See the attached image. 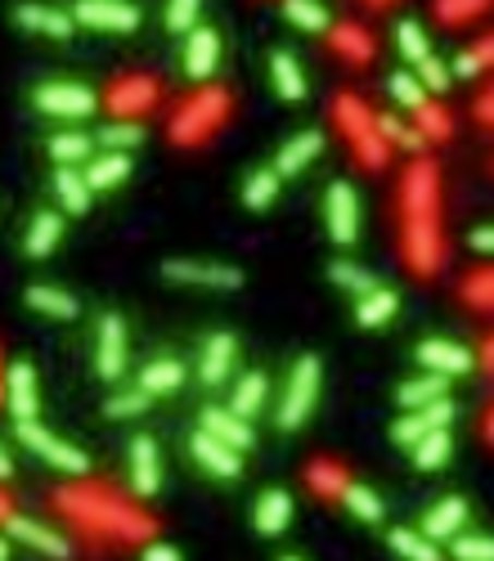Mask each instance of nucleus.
I'll return each instance as SVG.
<instances>
[{
    "mask_svg": "<svg viewBox=\"0 0 494 561\" xmlns=\"http://www.w3.org/2000/svg\"><path fill=\"white\" fill-rule=\"evenodd\" d=\"M320 378H324V368H320V355H301L288 373V387H284V400H279V427L292 431L301 427L311 414H315V404H320Z\"/></svg>",
    "mask_w": 494,
    "mask_h": 561,
    "instance_id": "nucleus-1",
    "label": "nucleus"
},
{
    "mask_svg": "<svg viewBox=\"0 0 494 561\" xmlns=\"http://www.w3.org/2000/svg\"><path fill=\"white\" fill-rule=\"evenodd\" d=\"M14 431H19V440L32 449L36 459H46L50 467H59V472H68V476H86L91 472V459L82 454L77 444H68V440H59L55 431H46L41 423H14Z\"/></svg>",
    "mask_w": 494,
    "mask_h": 561,
    "instance_id": "nucleus-2",
    "label": "nucleus"
},
{
    "mask_svg": "<svg viewBox=\"0 0 494 561\" xmlns=\"http://www.w3.org/2000/svg\"><path fill=\"white\" fill-rule=\"evenodd\" d=\"M324 216H328V239L337 247H351L360 239V198L347 180L328 184V198H324Z\"/></svg>",
    "mask_w": 494,
    "mask_h": 561,
    "instance_id": "nucleus-3",
    "label": "nucleus"
},
{
    "mask_svg": "<svg viewBox=\"0 0 494 561\" xmlns=\"http://www.w3.org/2000/svg\"><path fill=\"white\" fill-rule=\"evenodd\" d=\"M32 103L41 112H50V118H91L95 90L82 86V82H46V86H36Z\"/></svg>",
    "mask_w": 494,
    "mask_h": 561,
    "instance_id": "nucleus-4",
    "label": "nucleus"
},
{
    "mask_svg": "<svg viewBox=\"0 0 494 561\" xmlns=\"http://www.w3.org/2000/svg\"><path fill=\"white\" fill-rule=\"evenodd\" d=\"M95 373L104 382H118L126 373V328L118 315H104L95 332Z\"/></svg>",
    "mask_w": 494,
    "mask_h": 561,
    "instance_id": "nucleus-5",
    "label": "nucleus"
},
{
    "mask_svg": "<svg viewBox=\"0 0 494 561\" xmlns=\"http://www.w3.org/2000/svg\"><path fill=\"white\" fill-rule=\"evenodd\" d=\"M72 19L95 32H135L140 27V10L126 5V0H77Z\"/></svg>",
    "mask_w": 494,
    "mask_h": 561,
    "instance_id": "nucleus-6",
    "label": "nucleus"
},
{
    "mask_svg": "<svg viewBox=\"0 0 494 561\" xmlns=\"http://www.w3.org/2000/svg\"><path fill=\"white\" fill-rule=\"evenodd\" d=\"M162 275L171 283H194V288H239L243 275L234 266H216V260H167Z\"/></svg>",
    "mask_w": 494,
    "mask_h": 561,
    "instance_id": "nucleus-7",
    "label": "nucleus"
},
{
    "mask_svg": "<svg viewBox=\"0 0 494 561\" xmlns=\"http://www.w3.org/2000/svg\"><path fill=\"white\" fill-rule=\"evenodd\" d=\"M418 364L441 378H459V373H472L477 355L459 342H445V337H427V342H418Z\"/></svg>",
    "mask_w": 494,
    "mask_h": 561,
    "instance_id": "nucleus-8",
    "label": "nucleus"
},
{
    "mask_svg": "<svg viewBox=\"0 0 494 561\" xmlns=\"http://www.w3.org/2000/svg\"><path fill=\"white\" fill-rule=\"evenodd\" d=\"M131 490L140 499H154L162 490V459H158V444L148 436H135L131 440Z\"/></svg>",
    "mask_w": 494,
    "mask_h": 561,
    "instance_id": "nucleus-9",
    "label": "nucleus"
},
{
    "mask_svg": "<svg viewBox=\"0 0 494 561\" xmlns=\"http://www.w3.org/2000/svg\"><path fill=\"white\" fill-rule=\"evenodd\" d=\"M220 68V36L212 27H194L184 41V72L194 82H212Z\"/></svg>",
    "mask_w": 494,
    "mask_h": 561,
    "instance_id": "nucleus-10",
    "label": "nucleus"
},
{
    "mask_svg": "<svg viewBox=\"0 0 494 561\" xmlns=\"http://www.w3.org/2000/svg\"><path fill=\"white\" fill-rule=\"evenodd\" d=\"M5 404H10L14 423H32L36 418V404H41V400H36V373H32L27 359L5 368Z\"/></svg>",
    "mask_w": 494,
    "mask_h": 561,
    "instance_id": "nucleus-11",
    "label": "nucleus"
},
{
    "mask_svg": "<svg viewBox=\"0 0 494 561\" xmlns=\"http://www.w3.org/2000/svg\"><path fill=\"white\" fill-rule=\"evenodd\" d=\"M189 449H194V459L212 472V476H220V480H230V476H239L243 472V463H239V449H230L225 440H216L212 431H194V440H189Z\"/></svg>",
    "mask_w": 494,
    "mask_h": 561,
    "instance_id": "nucleus-12",
    "label": "nucleus"
},
{
    "mask_svg": "<svg viewBox=\"0 0 494 561\" xmlns=\"http://www.w3.org/2000/svg\"><path fill=\"white\" fill-rule=\"evenodd\" d=\"M234 355H239V342L230 332H212L207 342H203V359H198V378L207 387H220L225 378H230V368H234Z\"/></svg>",
    "mask_w": 494,
    "mask_h": 561,
    "instance_id": "nucleus-13",
    "label": "nucleus"
},
{
    "mask_svg": "<svg viewBox=\"0 0 494 561\" xmlns=\"http://www.w3.org/2000/svg\"><path fill=\"white\" fill-rule=\"evenodd\" d=\"M5 535H14L19 544L46 552V557H55V561H63V557L72 552L63 535H55L50 526H41V521H32V516H10V521H5Z\"/></svg>",
    "mask_w": 494,
    "mask_h": 561,
    "instance_id": "nucleus-14",
    "label": "nucleus"
},
{
    "mask_svg": "<svg viewBox=\"0 0 494 561\" xmlns=\"http://www.w3.org/2000/svg\"><path fill=\"white\" fill-rule=\"evenodd\" d=\"M203 431H212L216 440H225V444H230V449H239V454H243V449H252V427H248V418H239L234 414V408H203V423H198Z\"/></svg>",
    "mask_w": 494,
    "mask_h": 561,
    "instance_id": "nucleus-15",
    "label": "nucleus"
},
{
    "mask_svg": "<svg viewBox=\"0 0 494 561\" xmlns=\"http://www.w3.org/2000/svg\"><path fill=\"white\" fill-rule=\"evenodd\" d=\"M288 521H292V499H288V490H265L261 499H256V512H252V526H256V535H284L288 530Z\"/></svg>",
    "mask_w": 494,
    "mask_h": 561,
    "instance_id": "nucleus-16",
    "label": "nucleus"
},
{
    "mask_svg": "<svg viewBox=\"0 0 494 561\" xmlns=\"http://www.w3.org/2000/svg\"><path fill=\"white\" fill-rule=\"evenodd\" d=\"M463 521H468V499H459V495H449V499H441L427 516H423V535L427 539H454L463 530Z\"/></svg>",
    "mask_w": 494,
    "mask_h": 561,
    "instance_id": "nucleus-17",
    "label": "nucleus"
},
{
    "mask_svg": "<svg viewBox=\"0 0 494 561\" xmlns=\"http://www.w3.org/2000/svg\"><path fill=\"white\" fill-rule=\"evenodd\" d=\"M320 148H324V135H320V131H301V135H292V139L279 148L275 171H279V175H297V171H306V167L320 158Z\"/></svg>",
    "mask_w": 494,
    "mask_h": 561,
    "instance_id": "nucleus-18",
    "label": "nucleus"
},
{
    "mask_svg": "<svg viewBox=\"0 0 494 561\" xmlns=\"http://www.w3.org/2000/svg\"><path fill=\"white\" fill-rule=\"evenodd\" d=\"M14 23L19 27H27V32H41V36H72V14H63V10H50V5H19L14 10Z\"/></svg>",
    "mask_w": 494,
    "mask_h": 561,
    "instance_id": "nucleus-19",
    "label": "nucleus"
},
{
    "mask_svg": "<svg viewBox=\"0 0 494 561\" xmlns=\"http://www.w3.org/2000/svg\"><path fill=\"white\" fill-rule=\"evenodd\" d=\"M27 306L32 310H41V315H50V319H77V296L72 292H63V288H55V283H32L27 288Z\"/></svg>",
    "mask_w": 494,
    "mask_h": 561,
    "instance_id": "nucleus-20",
    "label": "nucleus"
},
{
    "mask_svg": "<svg viewBox=\"0 0 494 561\" xmlns=\"http://www.w3.org/2000/svg\"><path fill=\"white\" fill-rule=\"evenodd\" d=\"M63 239V220L59 211H36L32 224H27V239H23V252L27 256H50Z\"/></svg>",
    "mask_w": 494,
    "mask_h": 561,
    "instance_id": "nucleus-21",
    "label": "nucleus"
},
{
    "mask_svg": "<svg viewBox=\"0 0 494 561\" xmlns=\"http://www.w3.org/2000/svg\"><path fill=\"white\" fill-rule=\"evenodd\" d=\"M396 310H400V296L391 288H377L356 302V324L360 328H387L396 319Z\"/></svg>",
    "mask_w": 494,
    "mask_h": 561,
    "instance_id": "nucleus-22",
    "label": "nucleus"
},
{
    "mask_svg": "<svg viewBox=\"0 0 494 561\" xmlns=\"http://www.w3.org/2000/svg\"><path fill=\"white\" fill-rule=\"evenodd\" d=\"M55 194H59V203H63V211H72V216H82L86 207H91V184H86V171H77V167H59L55 171Z\"/></svg>",
    "mask_w": 494,
    "mask_h": 561,
    "instance_id": "nucleus-23",
    "label": "nucleus"
},
{
    "mask_svg": "<svg viewBox=\"0 0 494 561\" xmlns=\"http://www.w3.org/2000/svg\"><path fill=\"white\" fill-rule=\"evenodd\" d=\"M270 77H275V90L288 99V103H297V99H306V72L297 68V59L288 54V50H275L270 54Z\"/></svg>",
    "mask_w": 494,
    "mask_h": 561,
    "instance_id": "nucleus-24",
    "label": "nucleus"
},
{
    "mask_svg": "<svg viewBox=\"0 0 494 561\" xmlns=\"http://www.w3.org/2000/svg\"><path fill=\"white\" fill-rule=\"evenodd\" d=\"M180 382H184L180 359H154L140 373V391H148V395H171V391H180Z\"/></svg>",
    "mask_w": 494,
    "mask_h": 561,
    "instance_id": "nucleus-25",
    "label": "nucleus"
},
{
    "mask_svg": "<svg viewBox=\"0 0 494 561\" xmlns=\"http://www.w3.org/2000/svg\"><path fill=\"white\" fill-rule=\"evenodd\" d=\"M445 382H449V378H441V373H427V378H409V382L396 391V400H400L405 408H427V404L445 400Z\"/></svg>",
    "mask_w": 494,
    "mask_h": 561,
    "instance_id": "nucleus-26",
    "label": "nucleus"
},
{
    "mask_svg": "<svg viewBox=\"0 0 494 561\" xmlns=\"http://www.w3.org/2000/svg\"><path fill=\"white\" fill-rule=\"evenodd\" d=\"M131 175V158L126 154H104V158H95L91 167H86V184L99 194V190H112V184H122Z\"/></svg>",
    "mask_w": 494,
    "mask_h": 561,
    "instance_id": "nucleus-27",
    "label": "nucleus"
},
{
    "mask_svg": "<svg viewBox=\"0 0 494 561\" xmlns=\"http://www.w3.org/2000/svg\"><path fill=\"white\" fill-rule=\"evenodd\" d=\"M279 171L275 167H261V171H252L248 175V184H243V203L252 207V211H265V207H270L275 198H279Z\"/></svg>",
    "mask_w": 494,
    "mask_h": 561,
    "instance_id": "nucleus-28",
    "label": "nucleus"
},
{
    "mask_svg": "<svg viewBox=\"0 0 494 561\" xmlns=\"http://www.w3.org/2000/svg\"><path fill=\"white\" fill-rule=\"evenodd\" d=\"M449 454H454V440H449V431H445V427H436V431H427L423 440L413 444V467L436 472V467H441Z\"/></svg>",
    "mask_w": 494,
    "mask_h": 561,
    "instance_id": "nucleus-29",
    "label": "nucleus"
},
{
    "mask_svg": "<svg viewBox=\"0 0 494 561\" xmlns=\"http://www.w3.org/2000/svg\"><path fill=\"white\" fill-rule=\"evenodd\" d=\"M91 154H95V144H91V135H82V131H63V135L50 139V158H55L59 167L91 162Z\"/></svg>",
    "mask_w": 494,
    "mask_h": 561,
    "instance_id": "nucleus-30",
    "label": "nucleus"
},
{
    "mask_svg": "<svg viewBox=\"0 0 494 561\" xmlns=\"http://www.w3.org/2000/svg\"><path fill=\"white\" fill-rule=\"evenodd\" d=\"M391 539V552L396 557H405V561H441V548H436V539H427V535H418V530H391L387 535Z\"/></svg>",
    "mask_w": 494,
    "mask_h": 561,
    "instance_id": "nucleus-31",
    "label": "nucleus"
},
{
    "mask_svg": "<svg viewBox=\"0 0 494 561\" xmlns=\"http://www.w3.org/2000/svg\"><path fill=\"white\" fill-rule=\"evenodd\" d=\"M328 279H333L337 288H347L351 296H369V292L383 288V279H373L364 266H351V260H333V266H328Z\"/></svg>",
    "mask_w": 494,
    "mask_h": 561,
    "instance_id": "nucleus-32",
    "label": "nucleus"
},
{
    "mask_svg": "<svg viewBox=\"0 0 494 561\" xmlns=\"http://www.w3.org/2000/svg\"><path fill=\"white\" fill-rule=\"evenodd\" d=\"M341 503H347V512H356L360 521H383V512H387V503L377 499L369 485H356V480H347L341 485V495H337Z\"/></svg>",
    "mask_w": 494,
    "mask_h": 561,
    "instance_id": "nucleus-33",
    "label": "nucleus"
},
{
    "mask_svg": "<svg viewBox=\"0 0 494 561\" xmlns=\"http://www.w3.org/2000/svg\"><path fill=\"white\" fill-rule=\"evenodd\" d=\"M284 19L301 32H328V23H333L320 0H284Z\"/></svg>",
    "mask_w": 494,
    "mask_h": 561,
    "instance_id": "nucleus-34",
    "label": "nucleus"
},
{
    "mask_svg": "<svg viewBox=\"0 0 494 561\" xmlns=\"http://www.w3.org/2000/svg\"><path fill=\"white\" fill-rule=\"evenodd\" d=\"M265 391H270V387H265V373H243V378H239V387H234V400H230V408H234L239 418H252L256 408L265 404Z\"/></svg>",
    "mask_w": 494,
    "mask_h": 561,
    "instance_id": "nucleus-35",
    "label": "nucleus"
},
{
    "mask_svg": "<svg viewBox=\"0 0 494 561\" xmlns=\"http://www.w3.org/2000/svg\"><path fill=\"white\" fill-rule=\"evenodd\" d=\"M396 46H400V54L418 68L423 59H432V46H427V32H423V23L418 19H405L400 27H396Z\"/></svg>",
    "mask_w": 494,
    "mask_h": 561,
    "instance_id": "nucleus-36",
    "label": "nucleus"
},
{
    "mask_svg": "<svg viewBox=\"0 0 494 561\" xmlns=\"http://www.w3.org/2000/svg\"><path fill=\"white\" fill-rule=\"evenodd\" d=\"M387 90H391V99H396L400 108H409V112H423V108H427V86L418 82V72H396V77L387 82Z\"/></svg>",
    "mask_w": 494,
    "mask_h": 561,
    "instance_id": "nucleus-37",
    "label": "nucleus"
},
{
    "mask_svg": "<svg viewBox=\"0 0 494 561\" xmlns=\"http://www.w3.org/2000/svg\"><path fill=\"white\" fill-rule=\"evenodd\" d=\"M144 139V126L140 122H108L99 131V144L108 148V154H126V148H135Z\"/></svg>",
    "mask_w": 494,
    "mask_h": 561,
    "instance_id": "nucleus-38",
    "label": "nucleus"
},
{
    "mask_svg": "<svg viewBox=\"0 0 494 561\" xmlns=\"http://www.w3.org/2000/svg\"><path fill=\"white\" fill-rule=\"evenodd\" d=\"M148 404H154V395H148V391H118V395H108L104 414L108 418H140Z\"/></svg>",
    "mask_w": 494,
    "mask_h": 561,
    "instance_id": "nucleus-39",
    "label": "nucleus"
},
{
    "mask_svg": "<svg viewBox=\"0 0 494 561\" xmlns=\"http://www.w3.org/2000/svg\"><path fill=\"white\" fill-rule=\"evenodd\" d=\"M427 431H436V427L427 423V414H423V408H405V418H400V423L391 427V440H396V444H409V449H413V444L423 440Z\"/></svg>",
    "mask_w": 494,
    "mask_h": 561,
    "instance_id": "nucleus-40",
    "label": "nucleus"
},
{
    "mask_svg": "<svg viewBox=\"0 0 494 561\" xmlns=\"http://www.w3.org/2000/svg\"><path fill=\"white\" fill-rule=\"evenodd\" d=\"M454 544V561H494V535H459Z\"/></svg>",
    "mask_w": 494,
    "mask_h": 561,
    "instance_id": "nucleus-41",
    "label": "nucleus"
},
{
    "mask_svg": "<svg viewBox=\"0 0 494 561\" xmlns=\"http://www.w3.org/2000/svg\"><path fill=\"white\" fill-rule=\"evenodd\" d=\"M203 14V0H167V27L171 32H194Z\"/></svg>",
    "mask_w": 494,
    "mask_h": 561,
    "instance_id": "nucleus-42",
    "label": "nucleus"
},
{
    "mask_svg": "<svg viewBox=\"0 0 494 561\" xmlns=\"http://www.w3.org/2000/svg\"><path fill=\"white\" fill-rule=\"evenodd\" d=\"M418 82H423L427 90H436V95H441V90L449 86V68H445V63L432 54V59H423V63H418Z\"/></svg>",
    "mask_w": 494,
    "mask_h": 561,
    "instance_id": "nucleus-43",
    "label": "nucleus"
},
{
    "mask_svg": "<svg viewBox=\"0 0 494 561\" xmlns=\"http://www.w3.org/2000/svg\"><path fill=\"white\" fill-rule=\"evenodd\" d=\"M377 131H383V135H396V139L409 148V154H418V148L427 144V135H423V131H405L396 118H383V122H377Z\"/></svg>",
    "mask_w": 494,
    "mask_h": 561,
    "instance_id": "nucleus-44",
    "label": "nucleus"
},
{
    "mask_svg": "<svg viewBox=\"0 0 494 561\" xmlns=\"http://www.w3.org/2000/svg\"><path fill=\"white\" fill-rule=\"evenodd\" d=\"M423 414H427L432 427H449V423H454V404H449V400H436V404L423 408Z\"/></svg>",
    "mask_w": 494,
    "mask_h": 561,
    "instance_id": "nucleus-45",
    "label": "nucleus"
},
{
    "mask_svg": "<svg viewBox=\"0 0 494 561\" xmlns=\"http://www.w3.org/2000/svg\"><path fill=\"white\" fill-rule=\"evenodd\" d=\"M472 252H481V256H494V224H481V230H472Z\"/></svg>",
    "mask_w": 494,
    "mask_h": 561,
    "instance_id": "nucleus-46",
    "label": "nucleus"
},
{
    "mask_svg": "<svg viewBox=\"0 0 494 561\" xmlns=\"http://www.w3.org/2000/svg\"><path fill=\"white\" fill-rule=\"evenodd\" d=\"M144 561H180V552L171 544H148L144 548Z\"/></svg>",
    "mask_w": 494,
    "mask_h": 561,
    "instance_id": "nucleus-47",
    "label": "nucleus"
},
{
    "mask_svg": "<svg viewBox=\"0 0 494 561\" xmlns=\"http://www.w3.org/2000/svg\"><path fill=\"white\" fill-rule=\"evenodd\" d=\"M454 72H459V77H477L481 59H477V54H459V59H454Z\"/></svg>",
    "mask_w": 494,
    "mask_h": 561,
    "instance_id": "nucleus-48",
    "label": "nucleus"
},
{
    "mask_svg": "<svg viewBox=\"0 0 494 561\" xmlns=\"http://www.w3.org/2000/svg\"><path fill=\"white\" fill-rule=\"evenodd\" d=\"M10 472H14V463H10L5 449H0V480H10Z\"/></svg>",
    "mask_w": 494,
    "mask_h": 561,
    "instance_id": "nucleus-49",
    "label": "nucleus"
},
{
    "mask_svg": "<svg viewBox=\"0 0 494 561\" xmlns=\"http://www.w3.org/2000/svg\"><path fill=\"white\" fill-rule=\"evenodd\" d=\"M5 557H10V544H5V539H0V561H5Z\"/></svg>",
    "mask_w": 494,
    "mask_h": 561,
    "instance_id": "nucleus-50",
    "label": "nucleus"
},
{
    "mask_svg": "<svg viewBox=\"0 0 494 561\" xmlns=\"http://www.w3.org/2000/svg\"><path fill=\"white\" fill-rule=\"evenodd\" d=\"M279 561H301V557H279Z\"/></svg>",
    "mask_w": 494,
    "mask_h": 561,
    "instance_id": "nucleus-51",
    "label": "nucleus"
}]
</instances>
